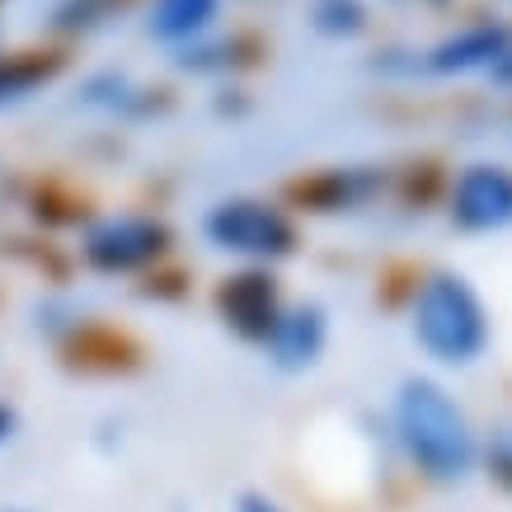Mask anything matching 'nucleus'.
<instances>
[{"label": "nucleus", "instance_id": "1", "mask_svg": "<svg viewBox=\"0 0 512 512\" xmlns=\"http://www.w3.org/2000/svg\"><path fill=\"white\" fill-rule=\"evenodd\" d=\"M395 428L409 461L433 480H466L475 466V433L466 414L433 381H404L395 395Z\"/></svg>", "mask_w": 512, "mask_h": 512}, {"label": "nucleus", "instance_id": "2", "mask_svg": "<svg viewBox=\"0 0 512 512\" xmlns=\"http://www.w3.org/2000/svg\"><path fill=\"white\" fill-rule=\"evenodd\" d=\"M414 334L437 362H475L489 343V320L475 287L456 273H433L414 301Z\"/></svg>", "mask_w": 512, "mask_h": 512}, {"label": "nucleus", "instance_id": "3", "mask_svg": "<svg viewBox=\"0 0 512 512\" xmlns=\"http://www.w3.org/2000/svg\"><path fill=\"white\" fill-rule=\"evenodd\" d=\"M207 240L217 249H226V254H245V259H282V254H292L296 231L273 202L231 198L221 207H212Z\"/></svg>", "mask_w": 512, "mask_h": 512}, {"label": "nucleus", "instance_id": "4", "mask_svg": "<svg viewBox=\"0 0 512 512\" xmlns=\"http://www.w3.org/2000/svg\"><path fill=\"white\" fill-rule=\"evenodd\" d=\"M165 249H170V231L156 217H109L85 235V259L99 273H137L156 264Z\"/></svg>", "mask_w": 512, "mask_h": 512}, {"label": "nucleus", "instance_id": "5", "mask_svg": "<svg viewBox=\"0 0 512 512\" xmlns=\"http://www.w3.org/2000/svg\"><path fill=\"white\" fill-rule=\"evenodd\" d=\"M451 221L461 231H503V226H512V170L470 165L451 188Z\"/></svg>", "mask_w": 512, "mask_h": 512}, {"label": "nucleus", "instance_id": "6", "mask_svg": "<svg viewBox=\"0 0 512 512\" xmlns=\"http://www.w3.org/2000/svg\"><path fill=\"white\" fill-rule=\"evenodd\" d=\"M221 315H226V325H231L235 334L264 343L282 315L273 278H264V273H240V278H231L221 287Z\"/></svg>", "mask_w": 512, "mask_h": 512}, {"label": "nucleus", "instance_id": "7", "mask_svg": "<svg viewBox=\"0 0 512 512\" xmlns=\"http://www.w3.org/2000/svg\"><path fill=\"white\" fill-rule=\"evenodd\" d=\"M508 47H512V33L503 29V24H470V29H461L456 38L437 43L423 66H428L433 76H461V71L494 66Z\"/></svg>", "mask_w": 512, "mask_h": 512}, {"label": "nucleus", "instance_id": "8", "mask_svg": "<svg viewBox=\"0 0 512 512\" xmlns=\"http://www.w3.org/2000/svg\"><path fill=\"white\" fill-rule=\"evenodd\" d=\"M264 343L278 367H311L315 357H320V348H325V315L315 311V306L282 311Z\"/></svg>", "mask_w": 512, "mask_h": 512}, {"label": "nucleus", "instance_id": "9", "mask_svg": "<svg viewBox=\"0 0 512 512\" xmlns=\"http://www.w3.org/2000/svg\"><path fill=\"white\" fill-rule=\"evenodd\" d=\"M217 10L221 0H156L151 5V33L160 43H188V38L207 33Z\"/></svg>", "mask_w": 512, "mask_h": 512}, {"label": "nucleus", "instance_id": "10", "mask_svg": "<svg viewBox=\"0 0 512 512\" xmlns=\"http://www.w3.org/2000/svg\"><path fill=\"white\" fill-rule=\"evenodd\" d=\"M57 62H47L38 52H19V57H0V104H15L38 85H47Z\"/></svg>", "mask_w": 512, "mask_h": 512}, {"label": "nucleus", "instance_id": "11", "mask_svg": "<svg viewBox=\"0 0 512 512\" xmlns=\"http://www.w3.org/2000/svg\"><path fill=\"white\" fill-rule=\"evenodd\" d=\"M362 19V0H315V24L325 33H357Z\"/></svg>", "mask_w": 512, "mask_h": 512}, {"label": "nucleus", "instance_id": "12", "mask_svg": "<svg viewBox=\"0 0 512 512\" xmlns=\"http://www.w3.org/2000/svg\"><path fill=\"white\" fill-rule=\"evenodd\" d=\"M240 512H282V508L264 494H240Z\"/></svg>", "mask_w": 512, "mask_h": 512}, {"label": "nucleus", "instance_id": "13", "mask_svg": "<svg viewBox=\"0 0 512 512\" xmlns=\"http://www.w3.org/2000/svg\"><path fill=\"white\" fill-rule=\"evenodd\" d=\"M494 470L503 484H512V442H503V447L494 451Z\"/></svg>", "mask_w": 512, "mask_h": 512}, {"label": "nucleus", "instance_id": "14", "mask_svg": "<svg viewBox=\"0 0 512 512\" xmlns=\"http://www.w3.org/2000/svg\"><path fill=\"white\" fill-rule=\"evenodd\" d=\"M494 76H498V80H508V85H512V47L494 62Z\"/></svg>", "mask_w": 512, "mask_h": 512}, {"label": "nucleus", "instance_id": "15", "mask_svg": "<svg viewBox=\"0 0 512 512\" xmlns=\"http://www.w3.org/2000/svg\"><path fill=\"white\" fill-rule=\"evenodd\" d=\"M10 433H15V409H5V404H0V442H5Z\"/></svg>", "mask_w": 512, "mask_h": 512}]
</instances>
